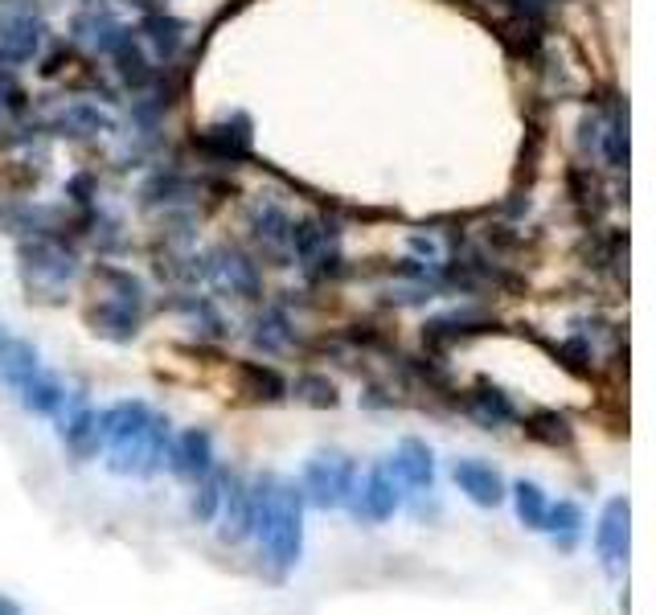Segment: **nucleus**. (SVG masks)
<instances>
[{"label":"nucleus","mask_w":656,"mask_h":615,"mask_svg":"<svg viewBox=\"0 0 656 615\" xmlns=\"http://www.w3.org/2000/svg\"><path fill=\"white\" fill-rule=\"evenodd\" d=\"M464 410H468L472 423H480L485 431H497V427L517 423V407H513V398H509L501 386H492V382H476V386L464 394Z\"/></svg>","instance_id":"obj_11"},{"label":"nucleus","mask_w":656,"mask_h":615,"mask_svg":"<svg viewBox=\"0 0 656 615\" xmlns=\"http://www.w3.org/2000/svg\"><path fill=\"white\" fill-rule=\"evenodd\" d=\"M558 361H562L566 370H574L579 377H587V374H591V349H587L583 341L558 345Z\"/></svg>","instance_id":"obj_26"},{"label":"nucleus","mask_w":656,"mask_h":615,"mask_svg":"<svg viewBox=\"0 0 656 615\" xmlns=\"http://www.w3.org/2000/svg\"><path fill=\"white\" fill-rule=\"evenodd\" d=\"M403 505V493H398V480L390 477L386 463L370 468L366 477L357 480L354 496H349V509H354L357 521H370V526H382L390 521Z\"/></svg>","instance_id":"obj_4"},{"label":"nucleus","mask_w":656,"mask_h":615,"mask_svg":"<svg viewBox=\"0 0 656 615\" xmlns=\"http://www.w3.org/2000/svg\"><path fill=\"white\" fill-rule=\"evenodd\" d=\"M238 390L254 402H279V398H287V382L263 361H242L238 365Z\"/></svg>","instance_id":"obj_16"},{"label":"nucleus","mask_w":656,"mask_h":615,"mask_svg":"<svg viewBox=\"0 0 656 615\" xmlns=\"http://www.w3.org/2000/svg\"><path fill=\"white\" fill-rule=\"evenodd\" d=\"M13 394H17L21 407L29 410V414H62V407H67V386L58 377L41 374V370L29 382H21Z\"/></svg>","instance_id":"obj_14"},{"label":"nucleus","mask_w":656,"mask_h":615,"mask_svg":"<svg viewBox=\"0 0 656 615\" xmlns=\"http://www.w3.org/2000/svg\"><path fill=\"white\" fill-rule=\"evenodd\" d=\"M222 530L218 538L226 546H238L251 538V484L238 477V472H226L222 480Z\"/></svg>","instance_id":"obj_6"},{"label":"nucleus","mask_w":656,"mask_h":615,"mask_svg":"<svg viewBox=\"0 0 656 615\" xmlns=\"http://www.w3.org/2000/svg\"><path fill=\"white\" fill-rule=\"evenodd\" d=\"M291 394L300 398L303 407H317V410H329V407H337L341 402L337 386H333L324 374H300L296 377V386H291Z\"/></svg>","instance_id":"obj_24"},{"label":"nucleus","mask_w":656,"mask_h":615,"mask_svg":"<svg viewBox=\"0 0 656 615\" xmlns=\"http://www.w3.org/2000/svg\"><path fill=\"white\" fill-rule=\"evenodd\" d=\"M172 427L165 414H152L148 423L116 444H107V468L119 477H156L169 460Z\"/></svg>","instance_id":"obj_2"},{"label":"nucleus","mask_w":656,"mask_h":615,"mask_svg":"<svg viewBox=\"0 0 656 615\" xmlns=\"http://www.w3.org/2000/svg\"><path fill=\"white\" fill-rule=\"evenodd\" d=\"M205 272L214 275V284H218V288H226L230 296H242V300H259V291H263L259 267H254V263L242 255V251H235V246H222V251H214Z\"/></svg>","instance_id":"obj_8"},{"label":"nucleus","mask_w":656,"mask_h":615,"mask_svg":"<svg viewBox=\"0 0 656 615\" xmlns=\"http://www.w3.org/2000/svg\"><path fill=\"white\" fill-rule=\"evenodd\" d=\"M251 341L254 349H263V353H284L287 345L296 341V328L287 321V312L267 308V312H259L251 321Z\"/></svg>","instance_id":"obj_18"},{"label":"nucleus","mask_w":656,"mask_h":615,"mask_svg":"<svg viewBox=\"0 0 656 615\" xmlns=\"http://www.w3.org/2000/svg\"><path fill=\"white\" fill-rule=\"evenodd\" d=\"M386 468L390 477L398 480V489H410V493H431V484H436V456L422 439H403Z\"/></svg>","instance_id":"obj_7"},{"label":"nucleus","mask_w":656,"mask_h":615,"mask_svg":"<svg viewBox=\"0 0 656 615\" xmlns=\"http://www.w3.org/2000/svg\"><path fill=\"white\" fill-rule=\"evenodd\" d=\"M41 370V361H37V349L29 341H0V382L9 386V390H17L21 382H29V377Z\"/></svg>","instance_id":"obj_19"},{"label":"nucleus","mask_w":656,"mask_h":615,"mask_svg":"<svg viewBox=\"0 0 656 615\" xmlns=\"http://www.w3.org/2000/svg\"><path fill=\"white\" fill-rule=\"evenodd\" d=\"M251 533L275 575H287L303 554V496L275 472L251 480Z\"/></svg>","instance_id":"obj_1"},{"label":"nucleus","mask_w":656,"mask_h":615,"mask_svg":"<svg viewBox=\"0 0 656 615\" xmlns=\"http://www.w3.org/2000/svg\"><path fill=\"white\" fill-rule=\"evenodd\" d=\"M452 480L460 484V493L468 496L472 505H480V509H497V505L505 501V480H501V472H497L492 463L455 460Z\"/></svg>","instance_id":"obj_10"},{"label":"nucleus","mask_w":656,"mask_h":615,"mask_svg":"<svg viewBox=\"0 0 656 615\" xmlns=\"http://www.w3.org/2000/svg\"><path fill=\"white\" fill-rule=\"evenodd\" d=\"M148 419H152V410H148V402H140V398H123L116 407H107L99 414V447L116 444L123 435L140 431Z\"/></svg>","instance_id":"obj_13"},{"label":"nucleus","mask_w":656,"mask_h":615,"mask_svg":"<svg viewBox=\"0 0 656 615\" xmlns=\"http://www.w3.org/2000/svg\"><path fill=\"white\" fill-rule=\"evenodd\" d=\"M222 480H226V472H205L202 480H193V484H198V493H193V505H189V512H193V521H198V526H210V521L218 517V509H222Z\"/></svg>","instance_id":"obj_23"},{"label":"nucleus","mask_w":656,"mask_h":615,"mask_svg":"<svg viewBox=\"0 0 656 615\" xmlns=\"http://www.w3.org/2000/svg\"><path fill=\"white\" fill-rule=\"evenodd\" d=\"M522 431L541 447H571V439H574L571 419L558 414V410H529L522 419Z\"/></svg>","instance_id":"obj_17"},{"label":"nucleus","mask_w":656,"mask_h":615,"mask_svg":"<svg viewBox=\"0 0 656 615\" xmlns=\"http://www.w3.org/2000/svg\"><path fill=\"white\" fill-rule=\"evenodd\" d=\"M0 615H25V607H21L17 599L0 595Z\"/></svg>","instance_id":"obj_27"},{"label":"nucleus","mask_w":656,"mask_h":615,"mask_svg":"<svg viewBox=\"0 0 656 615\" xmlns=\"http://www.w3.org/2000/svg\"><path fill=\"white\" fill-rule=\"evenodd\" d=\"M628 542H632V505L628 496H611L595 526V550L607 566H620L628 558Z\"/></svg>","instance_id":"obj_5"},{"label":"nucleus","mask_w":656,"mask_h":615,"mask_svg":"<svg viewBox=\"0 0 656 615\" xmlns=\"http://www.w3.org/2000/svg\"><path fill=\"white\" fill-rule=\"evenodd\" d=\"M546 493H541L534 480H517L513 484V509H517V521L525 530H541L546 526Z\"/></svg>","instance_id":"obj_22"},{"label":"nucleus","mask_w":656,"mask_h":615,"mask_svg":"<svg viewBox=\"0 0 656 615\" xmlns=\"http://www.w3.org/2000/svg\"><path fill=\"white\" fill-rule=\"evenodd\" d=\"M169 468L172 477L181 480H202L205 472H214V439L205 427L181 431L169 444Z\"/></svg>","instance_id":"obj_9"},{"label":"nucleus","mask_w":656,"mask_h":615,"mask_svg":"<svg viewBox=\"0 0 656 615\" xmlns=\"http://www.w3.org/2000/svg\"><path fill=\"white\" fill-rule=\"evenodd\" d=\"M357 489V463L345 451H317L300 472V496L317 509H345Z\"/></svg>","instance_id":"obj_3"},{"label":"nucleus","mask_w":656,"mask_h":615,"mask_svg":"<svg viewBox=\"0 0 656 615\" xmlns=\"http://www.w3.org/2000/svg\"><path fill=\"white\" fill-rule=\"evenodd\" d=\"M21 258H25V267H34L37 275H46L53 284H67L74 275V255L62 251L58 242H34V246L21 251Z\"/></svg>","instance_id":"obj_20"},{"label":"nucleus","mask_w":656,"mask_h":615,"mask_svg":"<svg viewBox=\"0 0 656 615\" xmlns=\"http://www.w3.org/2000/svg\"><path fill=\"white\" fill-rule=\"evenodd\" d=\"M62 439H67V447L79 460L99 456V414L86 407V402H74L62 414Z\"/></svg>","instance_id":"obj_12"},{"label":"nucleus","mask_w":656,"mask_h":615,"mask_svg":"<svg viewBox=\"0 0 656 615\" xmlns=\"http://www.w3.org/2000/svg\"><path fill=\"white\" fill-rule=\"evenodd\" d=\"M86 321L91 328L99 333V337H111V341H132L135 333H140V316H135V308L128 304H116V300H103L86 312Z\"/></svg>","instance_id":"obj_15"},{"label":"nucleus","mask_w":656,"mask_h":615,"mask_svg":"<svg viewBox=\"0 0 656 615\" xmlns=\"http://www.w3.org/2000/svg\"><path fill=\"white\" fill-rule=\"evenodd\" d=\"M546 533H554V542L562 550L574 546V533L583 530V509L574 501H558V505H546Z\"/></svg>","instance_id":"obj_21"},{"label":"nucleus","mask_w":656,"mask_h":615,"mask_svg":"<svg viewBox=\"0 0 656 615\" xmlns=\"http://www.w3.org/2000/svg\"><path fill=\"white\" fill-rule=\"evenodd\" d=\"M604 156H607V165H611V169H623V165H628V120H623V116H616V120L607 123Z\"/></svg>","instance_id":"obj_25"}]
</instances>
